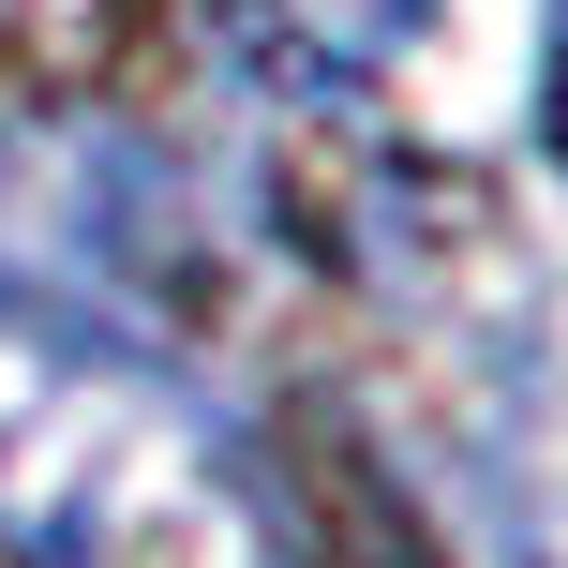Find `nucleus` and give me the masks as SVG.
Segmentation results:
<instances>
[{
    "mask_svg": "<svg viewBox=\"0 0 568 568\" xmlns=\"http://www.w3.org/2000/svg\"><path fill=\"white\" fill-rule=\"evenodd\" d=\"M0 554L16 568H270L210 419L150 359L0 284Z\"/></svg>",
    "mask_w": 568,
    "mask_h": 568,
    "instance_id": "1",
    "label": "nucleus"
}]
</instances>
